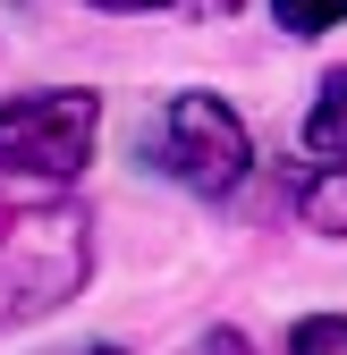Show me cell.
Segmentation results:
<instances>
[{
  "mask_svg": "<svg viewBox=\"0 0 347 355\" xmlns=\"http://www.w3.org/2000/svg\"><path fill=\"white\" fill-rule=\"evenodd\" d=\"M305 153H314V161H347V68L322 76V94H314V110H305Z\"/></svg>",
  "mask_w": 347,
  "mask_h": 355,
  "instance_id": "obj_5",
  "label": "cell"
},
{
  "mask_svg": "<svg viewBox=\"0 0 347 355\" xmlns=\"http://www.w3.org/2000/svg\"><path fill=\"white\" fill-rule=\"evenodd\" d=\"M94 355H119V347H94Z\"/></svg>",
  "mask_w": 347,
  "mask_h": 355,
  "instance_id": "obj_10",
  "label": "cell"
},
{
  "mask_svg": "<svg viewBox=\"0 0 347 355\" xmlns=\"http://www.w3.org/2000/svg\"><path fill=\"white\" fill-rule=\"evenodd\" d=\"M85 271H94L85 211L34 178H0V330L60 313L85 288Z\"/></svg>",
  "mask_w": 347,
  "mask_h": 355,
  "instance_id": "obj_1",
  "label": "cell"
},
{
  "mask_svg": "<svg viewBox=\"0 0 347 355\" xmlns=\"http://www.w3.org/2000/svg\"><path fill=\"white\" fill-rule=\"evenodd\" d=\"M271 9H280L288 34H330V26L347 17V0H271Z\"/></svg>",
  "mask_w": 347,
  "mask_h": 355,
  "instance_id": "obj_7",
  "label": "cell"
},
{
  "mask_svg": "<svg viewBox=\"0 0 347 355\" xmlns=\"http://www.w3.org/2000/svg\"><path fill=\"white\" fill-rule=\"evenodd\" d=\"M288 203L314 237H347V161H305L288 178Z\"/></svg>",
  "mask_w": 347,
  "mask_h": 355,
  "instance_id": "obj_4",
  "label": "cell"
},
{
  "mask_svg": "<svg viewBox=\"0 0 347 355\" xmlns=\"http://www.w3.org/2000/svg\"><path fill=\"white\" fill-rule=\"evenodd\" d=\"M102 136V102L76 85H42V94L0 102V178H34V187H68L94 161Z\"/></svg>",
  "mask_w": 347,
  "mask_h": 355,
  "instance_id": "obj_3",
  "label": "cell"
},
{
  "mask_svg": "<svg viewBox=\"0 0 347 355\" xmlns=\"http://www.w3.org/2000/svg\"><path fill=\"white\" fill-rule=\"evenodd\" d=\"M178 355H254V347H246L237 330H203V338H187Z\"/></svg>",
  "mask_w": 347,
  "mask_h": 355,
  "instance_id": "obj_9",
  "label": "cell"
},
{
  "mask_svg": "<svg viewBox=\"0 0 347 355\" xmlns=\"http://www.w3.org/2000/svg\"><path fill=\"white\" fill-rule=\"evenodd\" d=\"M288 355H347V313H305L288 330Z\"/></svg>",
  "mask_w": 347,
  "mask_h": 355,
  "instance_id": "obj_6",
  "label": "cell"
},
{
  "mask_svg": "<svg viewBox=\"0 0 347 355\" xmlns=\"http://www.w3.org/2000/svg\"><path fill=\"white\" fill-rule=\"evenodd\" d=\"M144 161L161 178H178L187 195L221 203L246 187L254 169V144H246V119L221 102V94H169L153 119H144Z\"/></svg>",
  "mask_w": 347,
  "mask_h": 355,
  "instance_id": "obj_2",
  "label": "cell"
},
{
  "mask_svg": "<svg viewBox=\"0 0 347 355\" xmlns=\"http://www.w3.org/2000/svg\"><path fill=\"white\" fill-rule=\"evenodd\" d=\"M94 9H203V17H237L246 0H94Z\"/></svg>",
  "mask_w": 347,
  "mask_h": 355,
  "instance_id": "obj_8",
  "label": "cell"
}]
</instances>
